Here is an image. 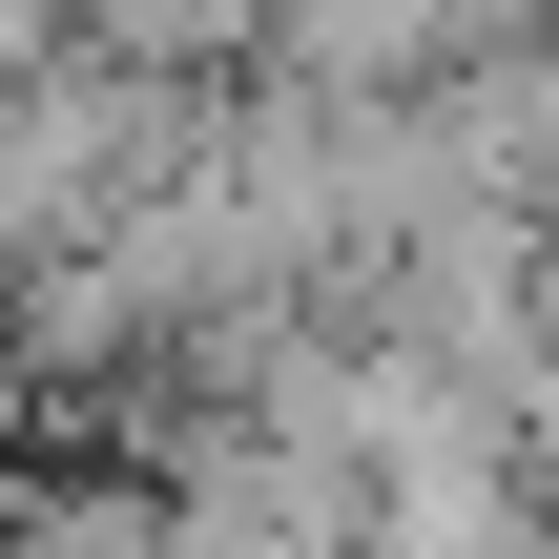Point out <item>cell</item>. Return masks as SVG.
Wrapping results in <instances>:
<instances>
[{
	"instance_id": "cell-1",
	"label": "cell",
	"mask_w": 559,
	"mask_h": 559,
	"mask_svg": "<svg viewBox=\"0 0 559 559\" xmlns=\"http://www.w3.org/2000/svg\"><path fill=\"white\" fill-rule=\"evenodd\" d=\"M249 83V62H228ZM207 62H166V41H124V21H62L21 83H0V290L21 270H62V249H104V228H145L187 166H207V104H228Z\"/></svg>"
},
{
	"instance_id": "cell-2",
	"label": "cell",
	"mask_w": 559,
	"mask_h": 559,
	"mask_svg": "<svg viewBox=\"0 0 559 559\" xmlns=\"http://www.w3.org/2000/svg\"><path fill=\"white\" fill-rule=\"evenodd\" d=\"M41 41H62V0H0V83H21V62H41Z\"/></svg>"
}]
</instances>
